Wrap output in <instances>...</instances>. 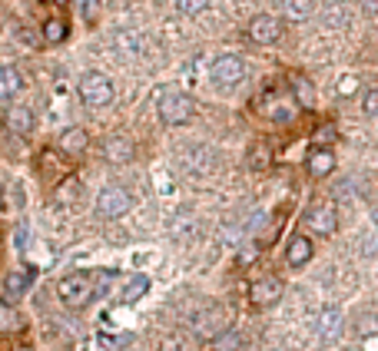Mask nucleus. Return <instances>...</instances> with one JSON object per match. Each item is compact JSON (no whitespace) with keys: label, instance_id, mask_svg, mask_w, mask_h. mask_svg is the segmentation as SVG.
<instances>
[{"label":"nucleus","instance_id":"30","mask_svg":"<svg viewBox=\"0 0 378 351\" xmlns=\"http://www.w3.org/2000/svg\"><path fill=\"white\" fill-rule=\"evenodd\" d=\"M83 17H87V20L100 17V0H83Z\"/></svg>","mask_w":378,"mask_h":351},{"label":"nucleus","instance_id":"1","mask_svg":"<svg viewBox=\"0 0 378 351\" xmlns=\"http://www.w3.org/2000/svg\"><path fill=\"white\" fill-rule=\"evenodd\" d=\"M156 113H159V120L166 123V126H183L192 120V113H196V103H192V96L179 90H166L159 96V103H156Z\"/></svg>","mask_w":378,"mask_h":351},{"label":"nucleus","instance_id":"39","mask_svg":"<svg viewBox=\"0 0 378 351\" xmlns=\"http://www.w3.org/2000/svg\"><path fill=\"white\" fill-rule=\"evenodd\" d=\"M43 3H47V0H43Z\"/></svg>","mask_w":378,"mask_h":351},{"label":"nucleus","instance_id":"2","mask_svg":"<svg viewBox=\"0 0 378 351\" xmlns=\"http://www.w3.org/2000/svg\"><path fill=\"white\" fill-rule=\"evenodd\" d=\"M263 116H269L272 123H296V116H299V103H296V96L292 93H282V90H269L256 103Z\"/></svg>","mask_w":378,"mask_h":351},{"label":"nucleus","instance_id":"12","mask_svg":"<svg viewBox=\"0 0 378 351\" xmlns=\"http://www.w3.org/2000/svg\"><path fill=\"white\" fill-rule=\"evenodd\" d=\"M342 325H345V318H342V312L335 305H325V308L315 315V335H319L322 341H339Z\"/></svg>","mask_w":378,"mask_h":351},{"label":"nucleus","instance_id":"16","mask_svg":"<svg viewBox=\"0 0 378 351\" xmlns=\"http://www.w3.org/2000/svg\"><path fill=\"white\" fill-rule=\"evenodd\" d=\"M305 169H309V176L312 179H325L332 169H335V152L329 146H319L309 152V159H305Z\"/></svg>","mask_w":378,"mask_h":351},{"label":"nucleus","instance_id":"33","mask_svg":"<svg viewBox=\"0 0 378 351\" xmlns=\"http://www.w3.org/2000/svg\"><path fill=\"white\" fill-rule=\"evenodd\" d=\"M0 351H34L30 345H17V341H10V338H0Z\"/></svg>","mask_w":378,"mask_h":351},{"label":"nucleus","instance_id":"17","mask_svg":"<svg viewBox=\"0 0 378 351\" xmlns=\"http://www.w3.org/2000/svg\"><path fill=\"white\" fill-rule=\"evenodd\" d=\"M103 159L113 163V166H126L133 159V143L126 136H110V139L103 143Z\"/></svg>","mask_w":378,"mask_h":351},{"label":"nucleus","instance_id":"36","mask_svg":"<svg viewBox=\"0 0 378 351\" xmlns=\"http://www.w3.org/2000/svg\"><path fill=\"white\" fill-rule=\"evenodd\" d=\"M355 90V80L348 76V80H342V96H348V93Z\"/></svg>","mask_w":378,"mask_h":351},{"label":"nucleus","instance_id":"14","mask_svg":"<svg viewBox=\"0 0 378 351\" xmlns=\"http://www.w3.org/2000/svg\"><path fill=\"white\" fill-rule=\"evenodd\" d=\"M312 256H315V245H312V239H309V236H292V239H289V245H285V262H289L292 269H302V265H309V262H312Z\"/></svg>","mask_w":378,"mask_h":351},{"label":"nucleus","instance_id":"25","mask_svg":"<svg viewBox=\"0 0 378 351\" xmlns=\"http://www.w3.org/2000/svg\"><path fill=\"white\" fill-rule=\"evenodd\" d=\"M43 40H47V43H63V40H67V20H60V17L47 20V23H43Z\"/></svg>","mask_w":378,"mask_h":351},{"label":"nucleus","instance_id":"26","mask_svg":"<svg viewBox=\"0 0 378 351\" xmlns=\"http://www.w3.org/2000/svg\"><path fill=\"white\" fill-rule=\"evenodd\" d=\"M206 7H209V0H176V10H179V14H186V17L203 14Z\"/></svg>","mask_w":378,"mask_h":351},{"label":"nucleus","instance_id":"28","mask_svg":"<svg viewBox=\"0 0 378 351\" xmlns=\"http://www.w3.org/2000/svg\"><path fill=\"white\" fill-rule=\"evenodd\" d=\"M362 110H365V116H378V87L362 96Z\"/></svg>","mask_w":378,"mask_h":351},{"label":"nucleus","instance_id":"19","mask_svg":"<svg viewBox=\"0 0 378 351\" xmlns=\"http://www.w3.org/2000/svg\"><path fill=\"white\" fill-rule=\"evenodd\" d=\"M7 130L17 133V136H27V133L34 130V113H30V106H10L7 110Z\"/></svg>","mask_w":378,"mask_h":351},{"label":"nucleus","instance_id":"35","mask_svg":"<svg viewBox=\"0 0 378 351\" xmlns=\"http://www.w3.org/2000/svg\"><path fill=\"white\" fill-rule=\"evenodd\" d=\"M359 7L368 14V17H378V0H359Z\"/></svg>","mask_w":378,"mask_h":351},{"label":"nucleus","instance_id":"18","mask_svg":"<svg viewBox=\"0 0 378 351\" xmlns=\"http://www.w3.org/2000/svg\"><path fill=\"white\" fill-rule=\"evenodd\" d=\"M23 87V76H20L17 67H10V63H0V103H7V100H14Z\"/></svg>","mask_w":378,"mask_h":351},{"label":"nucleus","instance_id":"29","mask_svg":"<svg viewBox=\"0 0 378 351\" xmlns=\"http://www.w3.org/2000/svg\"><path fill=\"white\" fill-rule=\"evenodd\" d=\"M163 351H186V338H183V335H170V338L163 341Z\"/></svg>","mask_w":378,"mask_h":351},{"label":"nucleus","instance_id":"34","mask_svg":"<svg viewBox=\"0 0 378 351\" xmlns=\"http://www.w3.org/2000/svg\"><path fill=\"white\" fill-rule=\"evenodd\" d=\"M335 139V130L332 126H322L319 133H315V143H332Z\"/></svg>","mask_w":378,"mask_h":351},{"label":"nucleus","instance_id":"20","mask_svg":"<svg viewBox=\"0 0 378 351\" xmlns=\"http://www.w3.org/2000/svg\"><path fill=\"white\" fill-rule=\"evenodd\" d=\"M40 172H43L47 183H60V179L67 176V166L60 163V156L54 149H43V152H40Z\"/></svg>","mask_w":378,"mask_h":351},{"label":"nucleus","instance_id":"4","mask_svg":"<svg viewBox=\"0 0 378 351\" xmlns=\"http://www.w3.org/2000/svg\"><path fill=\"white\" fill-rule=\"evenodd\" d=\"M209 76H212V83H216L219 90H232V87H239V83L246 80V63H243V56L223 54V56H216Z\"/></svg>","mask_w":378,"mask_h":351},{"label":"nucleus","instance_id":"24","mask_svg":"<svg viewBox=\"0 0 378 351\" xmlns=\"http://www.w3.org/2000/svg\"><path fill=\"white\" fill-rule=\"evenodd\" d=\"M239 348H243V335L236 328H226V332H219L212 338V351H239Z\"/></svg>","mask_w":378,"mask_h":351},{"label":"nucleus","instance_id":"9","mask_svg":"<svg viewBox=\"0 0 378 351\" xmlns=\"http://www.w3.org/2000/svg\"><path fill=\"white\" fill-rule=\"evenodd\" d=\"M34 278H37L34 265H20V269H14V272L7 275V282H3V298H7V305H14V302H20V298L27 295L30 285H34Z\"/></svg>","mask_w":378,"mask_h":351},{"label":"nucleus","instance_id":"5","mask_svg":"<svg viewBox=\"0 0 378 351\" xmlns=\"http://www.w3.org/2000/svg\"><path fill=\"white\" fill-rule=\"evenodd\" d=\"M57 295L63 305H70V308H83L90 298H93V282L90 275H83V272H76V275H63L57 282Z\"/></svg>","mask_w":378,"mask_h":351},{"label":"nucleus","instance_id":"21","mask_svg":"<svg viewBox=\"0 0 378 351\" xmlns=\"http://www.w3.org/2000/svg\"><path fill=\"white\" fill-rule=\"evenodd\" d=\"M289 83H292V96H296V103L305 106V110H312V106H315V87H312L302 73H292Z\"/></svg>","mask_w":378,"mask_h":351},{"label":"nucleus","instance_id":"15","mask_svg":"<svg viewBox=\"0 0 378 351\" xmlns=\"http://www.w3.org/2000/svg\"><path fill=\"white\" fill-rule=\"evenodd\" d=\"M57 149L63 156H83L90 149V136H87V130H80V126H70V130L60 133Z\"/></svg>","mask_w":378,"mask_h":351},{"label":"nucleus","instance_id":"31","mask_svg":"<svg viewBox=\"0 0 378 351\" xmlns=\"http://www.w3.org/2000/svg\"><path fill=\"white\" fill-rule=\"evenodd\" d=\"M378 332V318H362V325H359V335H375Z\"/></svg>","mask_w":378,"mask_h":351},{"label":"nucleus","instance_id":"27","mask_svg":"<svg viewBox=\"0 0 378 351\" xmlns=\"http://www.w3.org/2000/svg\"><path fill=\"white\" fill-rule=\"evenodd\" d=\"M285 14L292 20H305L309 17V3L305 0H285Z\"/></svg>","mask_w":378,"mask_h":351},{"label":"nucleus","instance_id":"37","mask_svg":"<svg viewBox=\"0 0 378 351\" xmlns=\"http://www.w3.org/2000/svg\"><path fill=\"white\" fill-rule=\"evenodd\" d=\"M7 205V199H3V183H0V209Z\"/></svg>","mask_w":378,"mask_h":351},{"label":"nucleus","instance_id":"8","mask_svg":"<svg viewBox=\"0 0 378 351\" xmlns=\"http://www.w3.org/2000/svg\"><path fill=\"white\" fill-rule=\"evenodd\" d=\"M305 225L315 232V236H332L339 229V212L332 203H319L305 212Z\"/></svg>","mask_w":378,"mask_h":351},{"label":"nucleus","instance_id":"3","mask_svg":"<svg viewBox=\"0 0 378 351\" xmlns=\"http://www.w3.org/2000/svg\"><path fill=\"white\" fill-rule=\"evenodd\" d=\"M76 93H80V100H83L90 110H100V106H110V103H113V83H110V76L96 73V70L80 80Z\"/></svg>","mask_w":378,"mask_h":351},{"label":"nucleus","instance_id":"23","mask_svg":"<svg viewBox=\"0 0 378 351\" xmlns=\"http://www.w3.org/2000/svg\"><path fill=\"white\" fill-rule=\"evenodd\" d=\"M146 292H150V278H146V275H133L130 282L123 285V295H120V298L130 305V302H136V298H143Z\"/></svg>","mask_w":378,"mask_h":351},{"label":"nucleus","instance_id":"32","mask_svg":"<svg viewBox=\"0 0 378 351\" xmlns=\"http://www.w3.org/2000/svg\"><path fill=\"white\" fill-rule=\"evenodd\" d=\"M359 348H362V351H378V332H375V335H362Z\"/></svg>","mask_w":378,"mask_h":351},{"label":"nucleus","instance_id":"7","mask_svg":"<svg viewBox=\"0 0 378 351\" xmlns=\"http://www.w3.org/2000/svg\"><path fill=\"white\" fill-rule=\"evenodd\" d=\"M249 40L252 43H259V47H269V43H276V40L282 37V20L272 17V14H259V17L249 20Z\"/></svg>","mask_w":378,"mask_h":351},{"label":"nucleus","instance_id":"22","mask_svg":"<svg viewBox=\"0 0 378 351\" xmlns=\"http://www.w3.org/2000/svg\"><path fill=\"white\" fill-rule=\"evenodd\" d=\"M246 166L252 169V172H263V169L272 166V149H269V143H252V146H249Z\"/></svg>","mask_w":378,"mask_h":351},{"label":"nucleus","instance_id":"38","mask_svg":"<svg viewBox=\"0 0 378 351\" xmlns=\"http://www.w3.org/2000/svg\"><path fill=\"white\" fill-rule=\"evenodd\" d=\"M54 3H57V7H67V3H70V0H54Z\"/></svg>","mask_w":378,"mask_h":351},{"label":"nucleus","instance_id":"6","mask_svg":"<svg viewBox=\"0 0 378 351\" xmlns=\"http://www.w3.org/2000/svg\"><path fill=\"white\" fill-rule=\"evenodd\" d=\"M130 205H133V196L123 185H107V189L96 196V212H100L103 219H120V216H126Z\"/></svg>","mask_w":378,"mask_h":351},{"label":"nucleus","instance_id":"13","mask_svg":"<svg viewBox=\"0 0 378 351\" xmlns=\"http://www.w3.org/2000/svg\"><path fill=\"white\" fill-rule=\"evenodd\" d=\"M212 163H216V156L206 146H189L179 156V166L186 169L189 176H206V172H212Z\"/></svg>","mask_w":378,"mask_h":351},{"label":"nucleus","instance_id":"10","mask_svg":"<svg viewBox=\"0 0 378 351\" xmlns=\"http://www.w3.org/2000/svg\"><path fill=\"white\" fill-rule=\"evenodd\" d=\"M192 328L199 335H216L219 332H226L229 325H226V308L223 305H206V308H199V312L192 315Z\"/></svg>","mask_w":378,"mask_h":351},{"label":"nucleus","instance_id":"11","mask_svg":"<svg viewBox=\"0 0 378 351\" xmlns=\"http://www.w3.org/2000/svg\"><path fill=\"white\" fill-rule=\"evenodd\" d=\"M282 278L276 275H263L256 278V285H252V292H249V298H252V305H259V308H269V305H276L279 298H282Z\"/></svg>","mask_w":378,"mask_h":351}]
</instances>
